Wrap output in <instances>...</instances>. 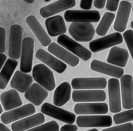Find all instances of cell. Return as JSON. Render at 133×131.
<instances>
[{
  "label": "cell",
  "mask_w": 133,
  "mask_h": 131,
  "mask_svg": "<svg viewBox=\"0 0 133 131\" xmlns=\"http://www.w3.org/2000/svg\"><path fill=\"white\" fill-rule=\"evenodd\" d=\"M26 21L43 46H48L52 43V40L35 16L31 15L28 16Z\"/></svg>",
  "instance_id": "603a6c76"
},
{
  "label": "cell",
  "mask_w": 133,
  "mask_h": 131,
  "mask_svg": "<svg viewBox=\"0 0 133 131\" xmlns=\"http://www.w3.org/2000/svg\"><path fill=\"white\" fill-rule=\"evenodd\" d=\"M119 1H107L106 7L107 9L111 12L116 11L117 10Z\"/></svg>",
  "instance_id": "d590c367"
},
{
  "label": "cell",
  "mask_w": 133,
  "mask_h": 131,
  "mask_svg": "<svg viewBox=\"0 0 133 131\" xmlns=\"http://www.w3.org/2000/svg\"><path fill=\"white\" fill-rule=\"evenodd\" d=\"M64 18L68 22H98L101 16L96 10H68L64 12Z\"/></svg>",
  "instance_id": "3957f363"
},
{
  "label": "cell",
  "mask_w": 133,
  "mask_h": 131,
  "mask_svg": "<svg viewBox=\"0 0 133 131\" xmlns=\"http://www.w3.org/2000/svg\"><path fill=\"white\" fill-rule=\"evenodd\" d=\"M107 82L105 78H77L72 79L71 85L75 90L104 89Z\"/></svg>",
  "instance_id": "4fadbf2b"
},
{
  "label": "cell",
  "mask_w": 133,
  "mask_h": 131,
  "mask_svg": "<svg viewBox=\"0 0 133 131\" xmlns=\"http://www.w3.org/2000/svg\"><path fill=\"white\" fill-rule=\"evenodd\" d=\"M35 56L37 59L59 73H63L67 68L66 64L43 49H38L36 52Z\"/></svg>",
  "instance_id": "44dd1931"
},
{
  "label": "cell",
  "mask_w": 133,
  "mask_h": 131,
  "mask_svg": "<svg viewBox=\"0 0 133 131\" xmlns=\"http://www.w3.org/2000/svg\"><path fill=\"white\" fill-rule=\"evenodd\" d=\"M69 33L77 42H89L95 35V30L91 22H73L69 26Z\"/></svg>",
  "instance_id": "7a4b0ae2"
},
{
  "label": "cell",
  "mask_w": 133,
  "mask_h": 131,
  "mask_svg": "<svg viewBox=\"0 0 133 131\" xmlns=\"http://www.w3.org/2000/svg\"><path fill=\"white\" fill-rule=\"evenodd\" d=\"M6 51V30L0 27V52L3 53Z\"/></svg>",
  "instance_id": "e575fe53"
},
{
  "label": "cell",
  "mask_w": 133,
  "mask_h": 131,
  "mask_svg": "<svg viewBox=\"0 0 133 131\" xmlns=\"http://www.w3.org/2000/svg\"><path fill=\"white\" fill-rule=\"evenodd\" d=\"M130 26L133 29V21H132L131 22Z\"/></svg>",
  "instance_id": "f6af8a7d"
},
{
  "label": "cell",
  "mask_w": 133,
  "mask_h": 131,
  "mask_svg": "<svg viewBox=\"0 0 133 131\" xmlns=\"http://www.w3.org/2000/svg\"><path fill=\"white\" fill-rule=\"evenodd\" d=\"M22 28L18 24L12 25L10 28L8 56L11 59H18L21 56Z\"/></svg>",
  "instance_id": "277c9868"
},
{
  "label": "cell",
  "mask_w": 133,
  "mask_h": 131,
  "mask_svg": "<svg viewBox=\"0 0 133 131\" xmlns=\"http://www.w3.org/2000/svg\"><path fill=\"white\" fill-rule=\"evenodd\" d=\"M3 112V107H2V104H1V105H0V114H2Z\"/></svg>",
  "instance_id": "7bdbcfd3"
},
{
  "label": "cell",
  "mask_w": 133,
  "mask_h": 131,
  "mask_svg": "<svg viewBox=\"0 0 133 131\" xmlns=\"http://www.w3.org/2000/svg\"><path fill=\"white\" fill-rule=\"evenodd\" d=\"M90 68L93 71L118 79L121 78L124 74L123 68L97 59L91 61Z\"/></svg>",
  "instance_id": "e0dca14e"
},
{
  "label": "cell",
  "mask_w": 133,
  "mask_h": 131,
  "mask_svg": "<svg viewBox=\"0 0 133 131\" xmlns=\"http://www.w3.org/2000/svg\"><path fill=\"white\" fill-rule=\"evenodd\" d=\"M0 100L3 107L6 111H9L23 105V101L17 90L10 89L3 92Z\"/></svg>",
  "instance_id": "cb8c5ba5"
},
{
  "label": "cell",
  "mask_w": 133,
  "mask_h": 131,
  "mask_svg": "<svg viewBox=\"0 0 133 131\" xmlns=\"http://www.w3.org/2000/svg\"><path fill=\"white\" fill-rule=\"evenodd\" d=\"M45 2H49L50 1V0H45Z\"/></svg>",
  "instance_id": "bcb514c9"
},
{
  "label": "cell",
  "mask_w": 133,
  "mask_h": 131,
  "mask_svg": "<svg viewBox=\"0 0 133 131\" xmlns=\"http://www.w3.org/2000/svg\"><path fill=\"white\" fill-rule=\"evenodd\" d=\"M127 46L130 51L133 60V31L128 29L125 31L123 34Z\"/></svg>",
  "instance_id": "d6a6232c"
},
{
  "label": "cell",
  "mask_w": 133,
  "mask_h": 131,
  "mask_svg": "<svg viewBox=\"0 0 133 131\" xmlns=\"http://www.w3.org/2000/svg\"><path fill=\"white\" fill-rule=\"evenodd\" d=\"M78 128L75 125L66 124L61 128L60 131H77Z\"/></svg>",
  "instance_id": "74e56055"
},
{
  "label": "cell",
  "mask_w": 133,
  "mask_h": 131,
  "mask_svg": "<svg viewBox=\"0 0 133 131\" xmlns=\"http://www.w3.org/2000/svg\"><path fill=\"white\" fill-rule=\"evenodd\" d=\"M18 62L15 59L9 58L6 60L0 73V89H6L17 66Z\"/></svg>",
  "instance_id": "f1b7e54d"
},
{
  "label": "cell",
  "mask_w": 133,
  "mask_h": 131,
  "mask_svg": "<svg viewBox=\"0 0 133 131\" xmlns=\"http://www.w3.org/2000/svg\"><path fill=\"white\" fill-rule=\"evenodd\" d=\"M71 86L70 83L64 82L60 84L54 91L53 102L56 106L62 107L70 99Z\"/></svg>",
  "instance_id": "83f0119b"
},
{
  "label": "cell",
  "mask_w": 133,
  "mask_h": 131,
  "mask_svg": "<svg viewBox=\"0 0 133 131\" xmlns=\"http://www.w3.org/2000/svg\"><path fill=\"white\" fill-rule=\"evenodd\" d=\"M33 82L31 76L21 71L15 73L10 82L11 88L21 93L26 92Z\"/></svg>",
  "instance_id": "484cf974"
},
{
  "label": "cell",
  "mask_w": 133,
  "mask_h": 131,
  "mask_svg": "<svg viewBox=\"0 0 133 131\" xmlns=\"http://www.w3.org/2000/svg\"><path fill=\"white\" fill-rule=\"evenodd\" d=\"M72 98L76 102H102L105 101L107 95L103 90H75Z\"/></svg>",
  "instance_id": "7c38bea8"
},
{
  "label": "cell",
  "mask_w": 133,
  "mask_h": 131,
  "mask_svg": "<svg viewBox=\"0 0 133 131\" xmlns=\"http://www.w3.org/2000/svg\"><path fill=\"white\" fill-rule=\"evenodd\" d=\"M129 59L128 51L121 47L114 46L110 50L107 59L109 63L119 67H125Z\"/></svg>",
  "instance_id": "4316f807"
},
{
  "label": "cell",
  "mask_w": 133,
  "mask_h": 131,
  "mask_svg": "<svg viewBox=\"0 0 133 131\" xmlns=\"http://www.w3.org/2000/svg\"><path fill=\"white\" fill-rule=\"evenodd\" d=\"M36 109L32 103H28L11 111L3 113L1 115V119L5 125L25 118L35 114Z\"/></svg>",
  "instance_id": "30bf717a"
},
{
  "label": "cell",
  "mask_w": 133,
  "mask_h": 131,
  "mask_svg": "<svg viewBox=\"0 0 133 131\" xmlns=\"http://www.w3.org/2000/svg\"><path fill=\"white\" fill-rule=\"evenodd\" d=\"M132 10H133V7H132Z\"/></svg>",
  "instance_id": "7dc6e473"
},
{
  "label": "cell",
  "mask_w": 133,
  "mask_h": 131,
  "mask_svg": "<svg viewBox=\"0 0 133 131\" xmlns=\"http://www.w3.org/2000/svg\"><path fill=\"white\" fill-rule=\"evenodd\" d=\"M85 131H99L96 128H93L91 129H89V130H87Z\"/></svg>",
  "instance_id": "ee69618b"
},
{
  "label": "cell",
  "mask_w": 133,
  "mask_h": 131,
  "mask_svg": "<svg viewBox=\"0 0 133 131\" xmlns=\"http://www.w3.org/2000/svg\"><path fill=\"white\" fill-rule=\"evenodd\" d=\"M7 56L5 54L3 53H0V63H1V69H2L3 66L5 64Z\"/></svg>",
  "instance_id": "ab89813d"
},
{
  "label": "cell",
  "mask_w": 133,
  "mask_h": 131,
  "mask_svg": "<svg viewBox=\"0 0 133 131\" xmlns=\"http://www.w3.org/2000/svg\"><path fill=\"white\" fill-rule=\"evenodd\" d=\"M120 81L123 107L126 109H133V77L130 74H124Z\"/></svg>",
  "instance_id": "5bb4252c"
},
{
  "label": "cell",
  "mask_w": 133,
  "mask_h": 131,
  "mask_svg": "<svg viewBox=\"0 0 133 131\" xmlns=\"http://www.w3.org/2000/svg\"><path fill=\"white\" fill-rule=\"evenodd\" d=\"M34 43L31 37L25 38L22 41L20 69L26 73H30L32 70Z\"/></svg>",
  "instance_id": "52a82bcc"
},
{
  "label": "cell",
  "mask_w": 133,
  "mask_h": 131,
  "mask_svg": "<svg viewBox=\"0 0 133 131\" xmlns=\"http://www.w3.org/2000/svg\"><path fill=\"white\" fill-rule=\"evenodd\" d=\"M0 131H11L4 123H0Z\"/></svg>",
  "instance_id": "60d3db41"
},
{
  "label": "cell",
  "mask_w": 133,
  "mask_h": 131,
  "mask_svg": "<svg viewBox=\"0 0 133 131\" xmlns=\"http://www.w3.org/2000/svg\"><path fill=\"white\" fill-rule=\"evenodd\" d=\"M57 42L58 44L84 61H88L91 57V51L65 34L59 36Z\"/></svg>",
  "instance_id": "5b68a950"
},
{
  "label": "cell",
  "mask_w": 133,
  "mask_h": 131,
  "mask_svg": "<svg viewBox=\"0 0 133 131\" xmlns=\"http://www.w3.org/2000/svg\"><path fill=\"white\" fill-rule=\"evenodd\" d=\"M47 50L50 53L72 67H76L79 64L80 59L78 57L55 42H52L49 46Z\"/></svg>",
  "instance_id": "ac0fdd59"
},
{
  "label": "cell",
  "mask_w": 133,
  "mask_h": 131,
  "mask_svg": "<svg viewBox=\"0 0 133 131\" xmlns=\"http://www.w3.org/2000/svg\"><path fill=\"white\" fill-rule=\"evenodd\" d=\"M25 97L36 106H39L49 96L48 91L38 83L31 85L25 92Z\"/></svg>",
  "instance_id": "7402d4cb"
},
{
  "label": "cell",
  "mask_w": 133,
  "mask_h": 131,
  "mask_svg": "<svg viewBox=\"0 0 133 131\" xmlns=\"http://www.w3.org/2000/svg\"><path fill=\"white\" fill-rule=\"evenodd\" d=\"M77 114H105L109 111L107 104L104 102L77 103L74 107Z\"/></svg>",
  "instance_id": "9a60e30c"
},
{
  "label": "cell",
  "mask_w": 133,
  "mask_h": 131,
  "mask_svg": "<svg viewBox=\"0 0 133 131\" xmlns=\"http://www.w3.org/2000/svg\"><path fill=\"white\" fill-rule=\"evenodd\" d=\"M106 1L103 0V1H94V6L98 9H102L104 8L105 5Z\"/></svg>",
  "instance_id": "f35d334b"
},
{
  "label": "cell",
  "mask_w": 133,
  "mask_h": 131,
  "mask_svg": "<svg viewBox=\"0 0 133 131\" xmlns=\"http://www.w3.org/2000/svg\"><path fill=\"white\" fill-rule=\"evenodd\" d=\"M24 1L27 2V3H28V4H31L34 1L33 0H25V1Z\"/></svg>",
  "instance_id": "b9f144b4"
},
{
  "label": "cell",
  "mask_w": 133,
  "mask_h": 131,
  "mask_svg": "<svg viewBox=\"0 0 133 131\" xmlns=\"http://www.w3.org/2000/svg\"><path fill=\"white\" fill-rule=\"evenodd\" d=\"M33 79L44 88L52 91L55 89L56 84L53 73L46 65L39 64L32 69Z\"/></svg>",
  "instance_id": "6da1fadb"
},
{
  "label": "cell",
  "mask_w": 133,
  "mask_h": 131,
  "mask_svg": "<svg viewBox=\"0 0 133 131\" xmlns=\"http://www.w3.org/2000/svg\"><path fill=\"white\" fill-rule=\"evenodd\" d=\"M41 111L45 114L67 124H73L76 120V115L74 113L49 103L42 105Z\"/></svg>",
  "instance_id": "ba28073f"
},
{
  "label": "cell",
  "mask_w": 133,
  "mask_h": 131,
  "mask_svg": "<svg viewBox=\"0 0 133 131\" xmlns=\"http://www.w3.org/2000/svg\"><path fill=\"white\" fill-rule=\"evenodd\" d=\"M76 123L81 128L109 127L112 124V119L109 115H79Z\"/></svg>",
  "instance_id": "8992f818"
},
{
  "label": "cell",
  "mask_w": 133,
  "mask_h": 131,
  "mask_svg": "<svg viewBox=\"0 0 133 131\" xmlns=\"http://www.w3.org/2000/svg\"><path fill=\"white\" fill-rule=\"evenodd\" d=\"M110 111L117 113L121 111L119 81L117 78H110L108 81Z\"/></svg>",
  "instance_id": "8fae6325"
},
{
  "label": "cell",
  "mask_w": 133,
  "mask_h": 131,
  "mask_svg": "<svg viewBox=\"0 0 133 131\" xmlns=\"http://www.w3.org/2000/svg\"><path fill=\"white\" fill-rule=\"evenodd\" d=\"M45 24L48 34L52 37L64 34L67 28L63 18L57 15L48 18L45 21Z\"/></svg>",
  "instance_id": "d4e9b609"
},
{
  "label": "cell",
  "mask_w": 133,
  "mask_h": 131,
  "mask_svg": "<svg viewBox=\"0 0 133 131\" xmlns=\"http://www.w3.org/2000/svg\"><path fill=\"white\" fill-rule=\"evenodd\" d=\"M75 5V0H60L43 7L39 12L43 18H46L73 7Z\"/></svg>",
  "instance_id": "ffe728a7"
},
{
  "label": "cell",
  "mask_w": 133,
  "mask_h": 131,
  "mask_svg": "<svg viewBox=\"0 0 133 131\" xmlns=\"http://www.w3.org/2000/svg\"><path fill=\"white\" fill-rule=\"evenodd\" d=\"M132 5L129 2H121L114 25V30L119 32L125 31L131 11Z\"/></svg>",
  "instance_id": "2e32d148"
},
{
  "label": "cell",
  "mask_w": 133,
  "mask_h": 131,
  "mask_svg": "<svg viewBox=\"0 0 133 131\" xmlns=\"http://www.w3.org/2000/svg\"><path fill=\"white\" fill-rule=\"evenodd\" d=\"M45 117L43 113L39 112L21 120L13 122L11 125L13 131H24L43 124Z\"/></svg>",
  "instance_id": "d6986e66"
},
{
  "label": "cell",
  "mask_w": 133,
  "mask_h": 131,
  "mask_svg": "<svg viewBox=\"0 0 133 131\" xmlns=\"http://www.w3.org/2000/svg\"><path fill=\"white\" fill-rule=\"evenodd\" d=\"M25 131H59V126L54 120Z\"/></svg>",
  "instance_id": "1f68e13d"
},
{
  "label": "cell",
  "mask_w": 133,
  "mask_h": 131,
  "mask_svg": "<svg viewBox=\"0 0 133 131\" xmlns=\"http://www.w3.org/2000/svg\"><path fill=\"white\" fill-rule=\"evenodd\" d=\"M102 131H133V125L128 122L105 129Z\"/></svg>",
  "instance_id": "836d02e7"
},
{
  "label": "cell",
  "mask_w": 133,
  "mask_h": 131,
  "mask_svg": "<svg viewBox=\"0 0 133 131\" xmlns=\"http://www.w3.org/2000/svg\"><path fill=\"white\" fill-rule=\"evenodd\" d=\"M113 120L116 125L133 121V109L115 114L113 115Z\"/></svg>",
  "instance_id": "4dcf8cb0"
},
{
  "label": "cell",
  "mask_w": 133,
  "mask_h": 131,
  "mask_svg": "<svg viewBox=\"0 0 133 131\" xmlns=\"http://www.w3.org/2000/svg\"><path fill=\"white\" fill-rule=\"evenodd\" d=\"M93 1L92 0H82L80 2V7L84 10H89L91 8Z\"/></svg>",
  "instance_id": "8d00e7d4"
},
{
  "label": "cell",
  "mask_w": 133,
  "mask_h": 131,
  "mask_svg": "<svg viewBox=\"0 0 133 131\" xmlns=\"http://www.w3.org/2000/svg\"><path fill=\"white\" fill-rule=\"evenodd\" d=\"M116 15L112 12H107L103 14L99 24L96 29L95 32L98 35L104 36L109 31L114 21Z\"/></svg>",
  "instance_id": "f546056e"
},
{
  "label": "cell",
  "mask_w": 133,
  "mask_h": 131,
  "mask_svg": "<svg viewBox=\"0 0 133 131\" xmlns=\"http://www.w3.org/2000/svg\"><path fill=\"white\" fill-rule=\"evenodd\" d=\"M123 42L122 35L119 32L114 33L91 41L89 43V47L92 52H97L121 44Z\"/></svg>",
  "instance_id": "9c48e42d"
}]
</instances>
